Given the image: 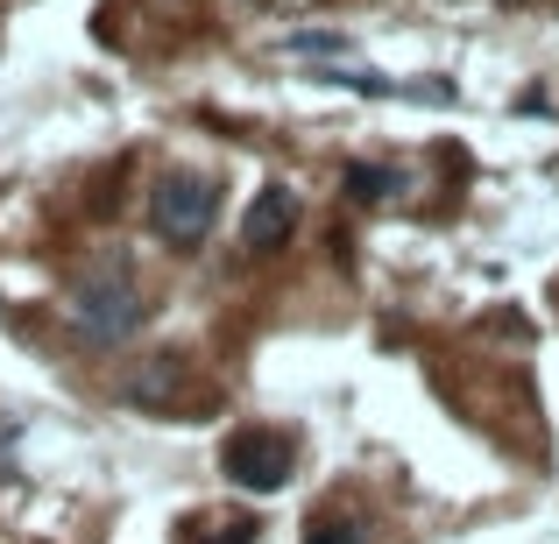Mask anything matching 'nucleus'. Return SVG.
Masks as SVG:
<instances>
[{"label": "nucleus", "instance_id": "obj_1", "mask_svg": "<svg viewBox=\"0 0 559 544\" xmlns=\"http://www.w3.org/2000/svg\"><path fill=\"white\" fill-rule=\"evenodd\" d=\"M71 318H79L85 340L114 347V340H128V333H135L142 318H150V304H142L135 276H128L121 262H107V269H93L79 290H71Z\"/></svg>", "mask_w": 559, "mask_h": 544}, {"label": "nucleus", "instance_id": "obj_5", "mask_svg": "<svg viewBox=\"0 0 559 544\" xmlns=\"http://www.w3.org/2000/svg\"><path fill=\"white\" fill-rule=\"evenodd\" d=\"M305 544H361V523L341 517V509H319V517L305 523Z\"/></svg>", "mask_w": 559, "mask_h": 544}, {"label": "nucleus", "instance_id": "obj_4", "mask_svg": "<svg viewBox=\"0 0 559 544\" xmlns=\"http://www.w3.org/2000/svg\"><path fill=\"white\" fill-rule=\"evenodd\" d=\"M290 227H298V198H290L284 184H262L255 205H248V219H241V247L248 255H270Z\"/></svg>", "mask_w": 559, "mask_h": 544}, {"label": "nucleus", "instance_id": "obj_6", "mask_svg": "<svg viewBox=\"0 0 559 544\" xmlns=\"http://www.w3.org/2000/svg\"><path fill=\"white\" fill-rule=\"evenodd\" d=\"M347 191H355V198H390V191H404V178H396V170H382V164H355L347 170Z\"/></svg>", "mask_w": 559, "mask_h": 544}, {"label": "nucleus", "instance_id": "obj_8", "mask_svg": "<svg viewBox=\"0 0 559 544\" xmlns=\"http://www.w3.org/2000/svg\"><path fill=\"white\" fill-rule=\"evenodd\" d=\"M510 8H524V0H510Z\"/></svg>", "mask_w": 559, "mask_h": 544}, {"label": "nucleus", "instance_id": "obj_2", "mask_svg": "<svg viewBox=\"0 0 559 544\" xmlns=\"http://www.w3.org/2000/svg\"><path fill=\"white\" fill-rule=\"evenodd\" d=\"M219 467H227L234 488L276 495V488L290 481V438H284V432H262V424H241V432L219 446Z\"/></svg>", "mask_w": 559, "mask_h": 544}, {"label": "nucleus", "instance_id": "obj_3", "mask_svg": "<svg viewBox=\"0 0 559 544\" xmlns=\"http://www.w3.org/2000/svg\"><path fill=\"white\" fill-rule=\"evenodd\" d=\"M213 205H219V191L205 178H164L156 198H150V227L164 233L170 247H191V241H205V227H213Z\"/></svg>", "mask_w": 559, "mask_h": 544}, {"label": "nucleus", "instance_id": "obj_7", "mask_svg": "<svg viewBox=\"0 0 559 544\" xmlns=\"http://www.w3.org/2000/svg\"><path fill=\"white\" fill-rule=\"evenodd\" d=\"M185 544H255V523L227 517V523H185Z\"/></svg>", "mask_w": 559, "mask_h": 544}]
</instances>
